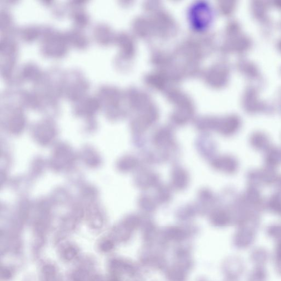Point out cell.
Masks as SVG:
<instances>
[{"label": "cell", "mask_w": 281, "mask_h": 281, "mask_svg": "<svg viewBox=\"0 0 281 281\" xmlns=\"http://www.w3.org/2000/svg\"><path fill=\"white\" fill-rule=\"evenodd\" d=\"M251 276L253 277L250 276L249 281H264L266 278L265 272L261 268L254 270Z\"/></svg>", "instance_id": "obj_1"}, {"label": "cell", "mask_w": 281, "mask_h": 281, "mask_svg": "<svg viewBox=\"0 0 281 281\" xmlns=\"http://www.w3.org/2000/svg\"><path fill=\"white\" fill-rule=\"evenodd\" d=\"M112 246V244L110 243H106L105 244H103L102 248L104 250L107 251V250L111 249Z\"/></svg>", "instance_id": "obj_2"}]
</instances>
